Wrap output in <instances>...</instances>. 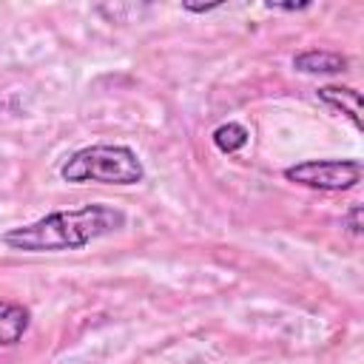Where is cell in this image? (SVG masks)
Here are the masks:
<instances>
[{
    "label": "cell",
    "mask_w": 364,
    "mask_h": 364,
    "mask_svg": "<svg viewBox=\"0 0 364 364\" xmlns=\"http://www.w3.org/2000/svg\"><path fill=\"white\" fill-rule=\"evenodd\" d=\"M122 228H125V213L119 208L105 202H88L11 228L3 233V245L20 253H60V250H80Z\"/></svg>",
    "instance_id": "6da1fadb"
},
{
    "label": "cell",
    "mask_w": 364,
    "mask_h": 364,
    "mask_svg": "<svg viewBox=\"0 0 364 364\" xmlns=\"http://www.w3.org/2000/svg\"><path fill=\"white\" fill-rule=\"evenodd\" d=\"M60 176L71 185H136L145 179V168L128 145H85L60 165Z\"/></svg>",
    "instance_id": "7a4b0ae2"
},
{
    "label": "cell",
    "mask_w": 364,
    "mask_h": 364,
    "mask_svg": "<svg viewBox=\"0 0 364 364\" xmlns=\"http://www.w3.org/2000/svg\"><path fill=\"white\" fill-rule=\"evenodd\" d=\"M361 159H304L284 168V179L313 191H350L361 182Z\"/></svg>",
    "instance_id": "3957f363"
},
{
    "label": "cell",
    "mask_w": 364,
    "mask_h": 364,
    "mask_svg": "<svg viewBox=\"0 0 364 364\" xmlns=\"http://www.w3.org/2000/svg\"><path fill=\"white\" fill-rule=\"evenodd\" d=\"M318 100L327 102L330 108L347 114L358 131L364 128V119H361V91H355L350 85H321L318 88Z\"/></svg>",
    "instance_id": "277c9868"
},
{
    "label": "cell",
    "mask_w": 364,
    "mask_h": 364,
    "mask_svg": "<svg viewBox=\"0 0 364 364\" xmlns=\"http://www.w3.org/2000/svg\"><path fill=\"white\" fill-rule=\"evenodd\" d=\"M31 324L28 307L17 301H0V347H14Z\"/></svg>",
    "instance_id": "5b68a950"
},
{
    "label": "cell",
    "mask_w": 364,
    "mask_h": 364,
    "mask_svg": "<svg viewBox=\"0 0 364 364\" xmlns=\"http://www.w3.org/2000/svg\"><path fill=\"white\" fill-rule=\"evenodd\" d=\"M293 68L304 74H338L347 68V57L338 51H324V48H307L293 57Z\"/></svg>",
    "instance_id": "8992f818"
},
{
    "label": "cell",
    "mask_w": 364,
    "mask_h": 364,
    "mask_svg": "<svg viewBox=\"0 0 364 364\" xmlns=\"http://www.w3.org/2000/svg\"><path fill=\"white\" fill-rule=\"evenodd\" d=\"M213 145L222 151V154H236L239 148L247 145V128L239 125V122H222L219 128H213Z\"/></svg>",
    "instance_id": "52a82bcc"
},
{
    "label": "cell",
    "mask_w": 364,
    "mask_h": 364,
    "mask_svg": "<svg viewBox=\"0 0 364 364\" xmlns=\"http://www.w3.org/2000/svg\"><path fill=\"white\" fill-rule=\"evenodd\" d=\"M344 228L353 233V236H361V205H353L350 210H347V216H344Z\"/></svg>",
    "instance_id": "ba28073f"
},
{
    "label": "cell",
    "mask_w": 364,
    "mask_h": 364,
    "mask_svg": "<svg viewBox=\"0 0 364 364\" xmlns=\"http://www.w3.org/2000/svg\"><path fill=\"white\" fill-rule=\"evenodd\" d=\"M222 3H182V9L185 11H193V14H208V11H213V9H219Z\"/></svg>",
    "instance_id": "9c48e42d"
},
{
    "label": "cell",
    "mask_w": 364,
    "mask_h": 364,
    "mask_svg": "<svg viewBox=\"0 0 364 364\" xmlns=\"http://www.w3.org/2000/svg\"><path fill=\"white\" fill-rule=\"evenodd\" d=\"M267 9H276V11H301V9H310V3H264Z\"/></svg>",
    "instance_id": "30bf717a"
}]
</instances>
